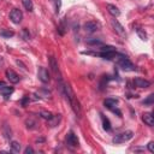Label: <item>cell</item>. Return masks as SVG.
I'll list each match as a JSON object with an SVG mask.
<instances>
[{"label": "cell", "mask_w": 154, "mask_h": 154, "mask_svg": "<svg viewBox=\"0 0 154 154\" xmlns=\"http://www.w3.org/2000/svg\"><path fill=\"white\" fill-rule=\"evenodd\" d=\"M117 64L118 66L123 70V71H135L136 70V66L129 60L128 57L123 55V54H117Z\"/></svg>", "instance_id": "1"}, {"label": "cell", "mask_w": 154, "mask_h": 154, "mask_svg": "<svg viewBox=\"0 0 154 154\" xmlns=\"http://www.w3.org/2000/svg\"><path fill=\"white\" fill-rule=\"evenodd\" d=\"M134 137V132L132 131H124L122 134H118L116 135L113 138H112V142L116 143V144H119V143H124V142H128L129 140H131Z\"/></svg>", "instance_id": "2"}, {"label": "cell", "mask_w": 154, "mask_h": 154, "mask_svg": "<svg viewBox=\"0 0 154 154\" xmlns=\"http://www.w3.org/2000/svg\"><path fill=\"white\" fill-rule=\"evenodd\" d=\"M37 77H39V80L42 82V83H49V80H51V77H49V73H48V70L43 66H40L39 70H37Z\"/></svg>", "instance_id": "3"}, {"label": "cell", "mask_w": 154, "mask_h": 154, "mask_svg": "<svg viewBox=\"0 0 154 154\" xmlns=\"http://www.w3.org/2000/svg\"><path fill=\"white\" fill-rule=\"evenodd\" d=\"M49 66H51V70L52 72L57 76V81H61V76H60V71H59V66H58V61L55 60V58L53 55L49 57Z\"/></svg>", "instance_id": "4"}, {"label": "cell", "mask_w": 154, "mask_h": 154, "mask_svg": "<svg viewBox=\"0 0 154 154\" xmlns=\"http://www.w3.org/2000/svg\"><path fill=\"white\" fill-rule=\"evenodd\" d=\"M66 144L67 146H70V147H73V148H76V147H78L80 146V141H78V138H77V135L73 132V131H70L67 135H66Z\"/></svg>", "instance_id": "5"}, {"label": "cell", "mask_w": 154, "mask_h": 154, "mask_svg": "<svg viewBox=\"0 0 154 154\" xmlns=\"http://www.w3.org/2000/svg\"><path fill=\"white\" fill-rule=\"evenodd\" d=\"M10 19L12 23L15 24H19L23 19V13L19 9H13L11 12H10Z\"/></svg>", "instance_id": "6"}, {"label": "cell", "mask_w": 154, "mask_h": 154, "mask_svg": "<svg viewBox=\"0 0 154 154\" xmlns=\"http://www.w3.org/2000/svg\"><path fill=\"white\" fill-rule=\"evenodd\" d=\"M99 29H100V24L96 21H89V22L84 23V30H86V33L93 34V33L98 31Z\"/></svg>", "instance_id": "7"}, {"label": "cell", "mask_w": 154, "mask_h": 154, "mask_svg": "<svg viewBox=\"0 0 154 154\" xmlns=\"http://www.w3.org/2000/svg\"><path fill=\"white\" fill-rule=\"evenodd\" d=\"M111 24H112V27H113V29H114V31L119 35V36H122V37H125L126 36V33H125V29L123 28V25L117 21V19H112V22H111Z\"/></svg>", "instance_id": "8"}, {"label": "cell", "mask_w": 154, "mask_h": 154, "mask_svg": "<svg viewBox=\"0 0 154 154\" xmlns=\"http://www.w3.org/2000/svg\"><path fill=\"white\" fill-rule=\"evenodd\" d=\"M6 77H7V80L11 83H13V84H16V83L19 82V76L13 70H11V69H7L6 70Z\"/></svg>", "instance_id": "9"}, {"label": "cell", "mask_w": 154, "mask_h": 154, "mask_svg": "<svg viewBox=\"0 0 154 154\" xmlns=\"http://www.w3.org/2000/svg\"><path fill=\"white\" fill-rule=\"evenodd\" d=\"M134 84L137 88H148L150 86V82L147 81V80H143V78H135L134 80Z\"/></svg>", "instance_id": "10"}, {"label": "cell", "mask_w": 154, "mask_h": 154, "mask_svg": "<svg viewBox=\"0 0 154 154\" xmlns=\"http://www.w3.org/2000/svg\"><path fill=\"white\" fill-rule=\"evenodd\" d=\"M106 9H107V11H108L113 17H119V16H120V10H119L116 5L107 4V5H106Z\"/></svg>", "instance_id": "11"}, {"label": "cell", "mask_w": 154, "mask_h": 154, "mask_svg": "<svg viewBox=\"0 0 154 154\" xmlns=\"http://www.w3.org/2000/svg\"><path fill=\"white\" fill-rule=\"evenodd\" d=\"M60 119H61V116H60V114H55V116H52V118H49V119L47 120V123H48V125H49L51 128H54V126H57V125L59 124Z\"/></svg>", "instance_id": "12"}, {"label": "cell", "mask_w": 154, "mask_h": 154, "mask_svg": "<svg viewBox=\"0 0 154 154\" xmlns=\"http://www.w3.org/2000/svg\"><path fill=\"white\" fill-rule=\"evenodd\" d=\"M142 120L148 125V126H153L154 125V118L150 113H143L142 116Z\"/></svg>", "instance_id": "13"}, {"label": "cell", "mask_w": 154, "mask_h": 154, "mask_svg": "<svg viewBox=\"0 0 154 154\" xmlns=\"http://www.w3.org/2000/svg\"><path fill=\"white\" fill-rule=\"evenodd\" d=\"M117 104H118V100H117V99H113V98H108V99H106V100L104 101L105 107H107V108H110V110H112Z\"/></svg>", "instance_id": "14"}, {"label": "cell", "mask_w": 154, "mask_h": 154, "mask_svg": "<svg viewBox=\"0 0 154 154\" xmlns=\"http://www.w3.org/2000/svg\"><path fill=\"white\" fill-rule=\"evenodd\" d=\"M13 35H15V33L12 30H10V29H1V30H0V36H3L5 39H10Z\"/></svg>", "instance_id": "15"}, {"label": "cell", "mask_w": 154, "mask_h": 154, "mask_svg": "<svg viewBox=\"0 0 154 154\" xmlns=\"http://www.w3.org/2000/svg\"><path fill=\"white\" fill-rule=\"evenodd\" d=\"M22 4H23V6L25 7L27 11H29V12L34 11V5H33L31 0H22Z\"/></svg>", "instance_id": "16"}, {"label": "cell", "mask_w": 154, "mask_h": 154, "mask_svg": "<svg viewBox=\"0 0 154 154\" xmlns=\"http://www.w3.org/2000/svg\"><path fill=\"white\" fill-rule=\"evenodd\" d=\"M101 120H102V126L106 131H110L111 130V123L108 120V118H106L104 114H101Z\"/></svg>", "instance_id": "17"}, {"label": "cell", "mask_w": 154, "mask_h": 154, "mask_svg": "<svg viewBox=\"0 0 154 154\" xmlns=\"http://www.w3.org/2000/svg\"><path fill=\"white\" fill-rule=\"evenodd\" d=\"M11 152L19 153L21 152V143H18L17 141H12L11 142Z\"/></svg>", "instance_id": "18"}, {"label": "cell", "mask_w": 154, "mask_h": 154, "mask_svg": "<svg viewBox=\"0 0 154 154\" xmlns=\"http://www.w3.org/2000/svg\"><path fill=\"white\" fill-rule=\"evenodd\" d=\"M66 28H67V27H66V24H65V18H63L61 22H60V24H59V27H58V33H59L60 35H64Z\"/></svg>", "instance_id": "19"}, {"label": "cell", "mask_w": 154, "mask_h": 154, "mask_svg": "<svg viewBox=\"0 0 154 154\" xmlns=\"http://www.w3.org/2000/svg\"><path fill=\"white\" fill-rule=\"evenodd\" d=\"M4 136H5V138H7V140H10L11 136H12L11 129H9V125H7L6 123H5V125H4Z\"/></svg>", "instance_id": "20"}, {"label": "cell", "mask_w": 154, "mask_h": 154, "mask_svg": "<svg viewBox=\"0 0 154 154\" xmlns=\"http://www.w3.org/2000/svg\"><path fill=\"white\" fill-rule=\"evenodd\" d=\"M136 33H137L138 37H140L142 41H147V34L144 33V30H142V29L137 28V29H136Z\"/></svg>", "instance_id": "21"}, {"label": "cell", "mask_w": 154, "mask_h": 154, "mask_svg": "<svg viewBox=\"0 0 154 154\" xmlns=\"http://www.w3.org/2000/svg\"><path fill=\"white\" fill-rule=\"evenodd\" d=\"M52 113L51 112H47V111H41L40 112V117L41 118H43V119H46V120H48L49 118H52Z\"/></svg>", "instance_id": "22"}, {"label": "cell", "mask_w": 154, "mask_h": 154, "mask_svg": "<svg viewBox=\"0 0 154 154\" xmlns=\"http://www.w3.org/2000/svg\"><path fill=\"white\" fill-rule=\"evenodd\" d=\"M25 124H27V128H28V129H35L36 125H37L34 119H28V120L25 122Z\"/></svg>", "instance_id": "23"}, {"label": "cell", "mask_w": 154, "mask_h": 154, "mask_svg": "<svg viewBox=\"0 0 154 154\" xmlns=\"http://www.w3.org/2000/svg\"><path fill=\"white\" fill-rule=\"evenodd\" d=\"M153 101H154V95L150 94V95H148V98H147L146 100H143V105L150 106V105H153Z\"/></svg>", "instance_id": "24"}, {"label": "cell", "mask_w": 154, "mask_h": 154, "mask_svg": "<svg viewBox=\"0 0 154 154\" xmlns=\"http://www.w3.org/2000/svg\"><path fill=\"white\" fill-rule=\"evenodd\" d=\"M22 35H23V39L24 40H30V34H29V31H28V29H23V31H22Z\"/></svg>", "instance_id": "25"}, {"label": "cell", "mask_w": 154, "mask_h": 154, "mask_svg": "<svg viewBox=\"0 0 154 154\" xmlns=\"http://www.w3.org/2000/svg\"><path fill=\"white\" fill-rule=\"evenodd\" d=\"M147 148H148V150H149L150 153H154V143H153L152 141L147 144Z\"/></svg>", "instance_id": "26"}, {"label": "cell", "mask_w": 154, "mask_h": 154, "mask_svg": "<svg viewBox=\"0 0 154 154\" xmlns=\"http://www.w3.org/2000/svg\"><path fill=\"white\" fill-rule=\"evenodd\" d=\"M60 6H61V1H60V0H55V12H57V13L59 12Z\"/></svg>", "instance_id": "27"}, {"label": "cell", "mask_w": 154, "mask_h": 154, "mask_svg": "<svg viewBox=\"0 0 154 154\" xmlns=\"http://www.w3.org/2000/svg\"><path fill=\"white\" fill-rule=\"evenodd\" d=\"M87 42H88L89 45H100V43H101L100 40H88Z\"/></svg>", "instance_id": "28"}, {"label": "cell", "mask_w": 154, "mask_h": 154, "mask_svg": "<svg viewBox=\"0 0 154 154\" xmlns=\"http://www.w3.org/2000/svg\"><path fill=\"white\" fill-rule=\"evenodd\" d=\"M24 153H25V154H29V153H34V149H33L31 147H27V148L24 149Z\"/></svg>", "instance_id": "29"}, {"label": "cell", "mask_w": 154, "mask_h": 154, "mask_svg": "<svg viewBox=\"0 0 154 154\" xmlns=\"http://www.w3.org/2000/svg\"><path fill=\"white\" fill-rule=\"evenodd\" d=\"M7 87V84L6 83H4V82H0V92H1L4 88H6Z\"/></svg>", "instance_id": "30"}, {"label": "cell", "mask_w": 154, "mask_h": 154, "mask_svg": "<svg viewBox=\"0 0 154 154\" xmlns=\"http://www.w3.org/2000/svg\"><path fill=\"white\" fill-rule=\"evenodd\" d=\"M28 100H29V96H25V98L22 100V105H23V106H25V105H27V102H28Z\"/></svg>", "instance_id": "31"}, {"label": "cell", "mask_w": 154, "mask_h": 154, "mask_svg": "<svg viewBox=\"0 0 154 154\" xmlns=\"http://www.w3.org/2000/svg\"><path fill=\"white\" fill-rule=\"evenodd\" d=\"M45 141V138H37L36 140V142H43Z\"/></svg>", "instance_id": "32"}]
</instances>
